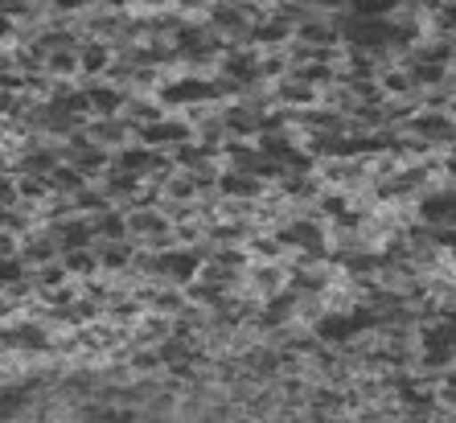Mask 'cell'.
<instances>
[{"instance_id": "9c48e42d", "label": "cell", "mask_w": 456, "mask_h": 423, "mask_svg": "<svg viewBox=\"0 0 456 423\" xmlns=\"http://www.w3.org/2000/svg\"><path fill=\"white\" fill-rule=\"evenodd\" d=\"M86 181H91V177H86V173L78 169V165H70V160H62V165H58V169L50 173V190L58 193V198H75V193L83 190Z\"/></svg>"}, {"instance_id": "3957f363", "label": "cell", "mask_w": 456, "mask_h": 423, "mask_svg": "<svg viewBox=\"0 0 456 423\" xmlns=\"http://www.w3.org/2000/svg\"><path fill=\"white\" fill-rule=\"evenodd\" d=\"M136 251H140L136 239H99V243H95L99 267H103V275H111V280H119L124 272H132Z\"/></svg>"}, {"instance_id": "7a4b0ae2", "label": "cell", "mask_w": 456, "mask_h": 423, "mask_svg": "<svg viewBox=\"0 0 456 423\" xmlns=\"http://www.w3.org/2000/svg\"><path fill=\"white\" fill-rule=\"evenodd\" d=\"M140 140L149 144V149H160V152H173L181 149V144H190V140H198V132H193V124L181 111H169V116H160L157 124L140 127Z\"/></svg>"}, {"instance_id": "ba28073f", "label": "cell", "mask_w": 456, "mask_h": 423, "mask_svg": "<svg viewBox=\"0 0 456 423\" xmlns=\"http://www.w3.org/2000/svg\"><path fill=\"white\" fill-rule=\"evenodd\" d=\"M78 53H83V83L86 78H107V70L116 62V45L99 42V37H83Z\"/></svg>"}, {"instance_id": "8992f818", "label": "cell", "mask_w": 456, "mask_h": 423, "mask_svg": "<svg viewBox=\"0 0 456 423\" xmlns=\"http://www.w3.org/2000/svg\"><path fill=\"white\" fill-rule=\"evenodd\" d=\"M86 99H91V111L95 116H119L124 111V99L127 91L119 83H111V78H86Z\"/></svg>"}, {"instance_id": "5b68a950", "label": "cell", "mask_w": 456, "mask_h": 423, "mask_svg": "<svg viewBox=\"0 0 456 423\" xmlns=\"http://www.w3.org/2000/svg\"><path fill=\"white\" fill-rule=\"evenodd\" d=\"M276 86V103L280 107H288V111H305V107H317L321 103V86H313L308 78H300V75H284L280 83H272Z\"/></svg>"}, {"instance_id": "30bf717a", "label": "cell", "mask_w": 456, "mask_h": 423, "mask_svg": "<svg viewBox=\"0 0 456 423\" xmlns=\"http://www.w3.org/2000/svg\"><path fill=\"white\" fill-rule=\"evenodd\" d=\"M95 226H99V239H132L124 206H107L103 214H95Z\"/></svg>"}, {"instance_id": "52a82bcc", "label": "cell", "mask_w": 456, "mask_h": 423, "mask_svg": "<svg viewBox=\"0 0 456 423\" xmlns=\"http://www.w3.org/2000/svg\"><path fill=\"white\" fill-rule=\"evenodd\" d=\"M58 239H62V251H75V247H95L99 243V226L91 214H70L62 223L53 226Z\"/></svg>"}, {"instance_id": "277c9868", "label": "cell", "mask_w": 456, "mask_h": 423, "mask_svg": "<svg viewBox=\"0 0 456 423\" xmlns=\"http://www.w3.org/2000/svg\"><path fill=\"white\" fill-rule=\"evenodd\" d=\"M173 107L165 103V99L160 95H152V91H127V99H124V111H119V116L127 119V124L136 127H149V124H157L160 116H169Z\"/></svg>"}, {"instance_id": "6da1fadb", "label": "cell", "mask_w": 456, "mask_h": 423, "mask_svg": "<svg viewBox=\"0 0 456 423\" xmlns=\"http://www.w3.org/2000/svg\"><path fill=\"white\" fill-rule=\"evenodd\" d=\"M202 264H206V251L202 247H169V251H160V280L165 284H177V288H190L198 275H202Z\"/></svg>"}]
</instances>
